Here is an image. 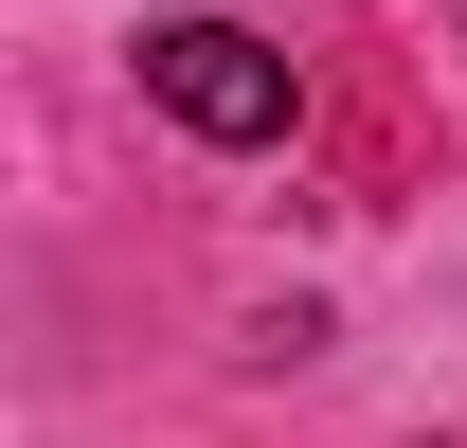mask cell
<instances>
[{
  "label": "cell",
  "instance_id": "1",
  "mask_svg": "<svg viewBox=\"0 0 467 448\" xmlns=\"http://www.w3.org/2000/svg\"><path fill=\"white\" fill-rule=\"evenodd\" d=\"M144 90H162L198 144H270V126H288V55L234 36V18H162V36H144Z\"/></svg>",
  "mask_w": 467,
  "mask_h": 448
}]
</instances>
